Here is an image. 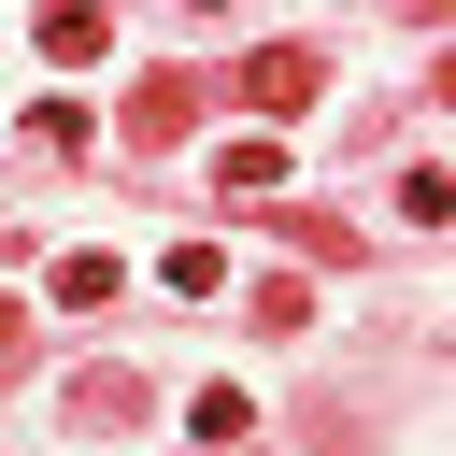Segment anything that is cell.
<instances>
[{
	"label": "cell",
	"mask_w": 456,
	"mask_h": 456,
	"mask_svg": "<svg viewBox=\"0 0 456 456\" xmlns=\"http://www.w3.org/2000/svg\"><path fill=\"white\" fill-rule=\"evenodd\" d=\"M100 43H114V14H100V0H57V14H43V57H57V71H86Z\"/></svg>",
	"instance_id": "3957f363"
},
{
	"label": "cell",
	"mask_w": 456,
	"mask_h": 456,
	"mask_svg": "<svg viewBox=\"0 0 456 456\" xmlns=\"http://www.w3.org/2000/svg\"><path fill=\"white\" fill-rule=\"evenodd\" d=\"M185 114H200V86H185V71L128 86V157H171V142H185Z\"/></svg>",
	"instance_id": "7a4b0ae2"
},
{
	"label": "cell",
	"mask_w": 456,
	"mask_h": 456,
	"mask_svg": "<svg viewBox=\"0 0 456 456\" xmlns=\"http://www.w3.org/2000/svg\"><path fill=\"white\" fill-rule=\"evenodd\" d=\"M185 428H200V442H214V456H228V442H242V428H256V413H242V385H200V399H185Z\"/></svg>",
	"instance_id": "5b68a950"
},
{
	"label": "cell",
	"mask_w": 456,
	"mask_h": 456,
	"mask_svg": "<svg viewBox=\"0 0 456 456\" xmlns=\"http://www.w3.org/2000/svg\"><path fill=\"white\" fill-rule=\"evenodd\" d=\"M100 299H114V256H100V242H86V256H57V314H100Z\"/></svg>",
	"instance_id": "277c9868"
},
{
	"label": "cell",
	"mask_w": 456,
	"mask_h": 456,
	"mask_svg": "<svg viewBox=\"0 0 456 456\" xmlns=\"http://www.w3.org/2000/svg\"><path fill=\"white\" fill-rule=\"evenodd\" d=\"M314 86H328L314 43H256V57H242V114H314Z\"/></svg>",
	"instance_id": "6da1fadb"
},
{
	"label": "cell",
	"mask_w": 456,
	"mask_h": 456,
	"mask_svg": "<svg viewBox=\"0 0 456 456\" xmlns=\"http://www.w3.org/2000/svg\"><path fill=\"white\" fill-rule=\"evenodd\" d=\"M14 342H28V314H14V299H0V370H14Z\"/></svg>",
	"instance_id": "8992f818"
}]
</instances>
